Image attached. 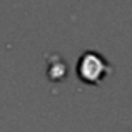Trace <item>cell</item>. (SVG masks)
Segmentation results:
<instances>
[{"label":"cell","instance_id":"6da1fadb","mask_svg":"<svg viewBox=\"0 0 132 132\" xmlns=\"http://www.w3.org/2000/svg\"><path fill=\"white\" fill-rule=\"evenodd\" d=\"M75 74L82 84L100 85L112 74V67L102 54L95 50H87L79 57L77 65H75Z\"/></svg>","mask_w":132,"mask_h":132},{"label":"cell","instance_id":"7a4b0ae2","mask_svg":"<svg viewBox=\"0 0 132 132\" xmlns=\"http://www.w3.org/2000/svg\"><path fill=\"white\" fill-rule=\"evenodd\" d=\"M47 77L54 82H60L67 77V64H65L59 55H54L52 59H48Z\"/></svg>","mask_w":132,"mask_h":132}]
</instances>
